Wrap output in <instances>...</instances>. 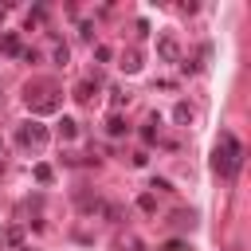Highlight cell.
Returning a JSON list of instances; mask_svg holds the SVG:
<instances>
[{
	"mask_svg": "<svg viewBox=\"0 0 251 251\" xmlns=\"http://www.w3.org/2000/svg\"><path fill=\"white\" fill-rule=\"evenodd\" d=\"M90 94H94V86H90V82H82V86L75 90V98H78V102H90Z\"/></svg>",
	"mask_w": 251,
	"mask_h": 251,
	"instance_id": "obj_8",
	"label": "cell"
},
{
	"mask_svg": "<svg viewBox=\"0 0 251 251\" xmlns=\"http://www.w3.org/2000/svg\"><path fill=\"white\" fill-rule=\"evenodd\" d=\"M59 133L71 141V137H75V122H71V118H63V122H59Z\"/></svg>",
	"mask_w": 251,
	"mask_h": 251,
	"instance_id": "obj_9",
	"label": "cell"
},
{
	"mask_svg": "<svg viewBox=\"0 0 251 251\" xmlns=\"http://www.w3.org/2000/svg\"><path fill=\"white\" fill-rule=\"evenodd\" d=\"M239 161H243L239 141H235L231 133H220V145H216V153H212V169H216L220 176H235V173H239Z\"/></svg>",
	"mask_w": 251,
	"mask_h": 251,
	"instance_id": "obj_1",
	"label": "cell"
},
{
	"mask_svg": "<svg viewBox=\"0 0 251 251\" xmlns=\"http://www.w3.org/2000/svg\"><path fill=\"white\" fill-rule=\"evenodd\" d=\"M20 141H24V145H31V149H39V145L47 141V129H43V126H35V122H27V126L20 129Z\"/></svg>",
	"mask_w": 251,
	"mask_h": 251,
	"instance_id": "obj_2",
	"label": "cell"
},
{
	"mask_svg": "<svg viewBox=\"0 0 251 251\" xmlns=\"http://www.w3.org/2000/svg\"><path fill=\"white\" fill-rule=\"evenodd\" d=\"M106 133H110V137H122V133H126V122H122V118L114 114V118L106 122Z\"/></svg>",
	"mask_w": 251,
	"mask_h": 251,
	"instance_id": "obj_4",
	"label": "cell"
},
{
	"mask_svg": "<svg viewBox=\"0 0 251 251\" xmlns=\"http://www.w3.org/2000/svg\"><path fill=\"white\" fill-rule=\"evenodd\" d=\"M0 51H8V55H20V39H16V35H4V39H0Z\"/></svg>",
	"mask_w": 251,
	"mask_h": 251,
	"instance_id": "obj_5",
	"label": "cell"
},
{
	"mask_svg": "<svg viewBox=\"0 0 251 251\" xmlns=\"http://www.w3.org/2000/svg\"><path fill=\"white\" fill-rule=\"evenodd\" d=\"M110 94H114V106H122V102H129V94H126V90H118V86H114Z\"/></svg>",
	"mask_w": 251,
	"mask_h": 251,
	"instance_id": "obj_10",
	"label": "cell"
},
{
	"mask_svg": "<svg viewBox=\"0 0 251 251\" xmlns=\"http://www.w3.org/2000/svg\"><path fill=\"white\" fill-rule=\"evenodd\" d=\"M157 51H161V59H180V43L173 39V35H161V43H157Z\"/></svg>",
	"mask_w": 251,
	"mask_h": 251,
	"instance_id": "obj_3",
	"label": "cell"
},
{
	"mask_svg": "<svg viewBox=\"0 0 251 251\" xmlns=\"http://www.w3.org/2000/svg\"><path fill=\"white\" fill-rule=\"evenodd\" d=\"M161 251H192V243H184V239H169Z\"/></svg>",
	"mask_w": 251,
	"mask_h": 251,
	"instance_id": "obj_7",
	"label": "cell"
},
{
	"mask_svg": "<svg viewBox=\"0 0 251 251\" xmlns=\"http://www.w3.org/2000/svg\"><path fill=\"white\" fill-rule=\"evenodd\" d=\"M122 67H126V71H137V67H141V55H137V51H126V55H122Z\"/></svg>",
	"mask_w": 251,
	"mask_h": 251,
	"instance_id": "obj_6",
	"label": "cell"
}]
</instances>
